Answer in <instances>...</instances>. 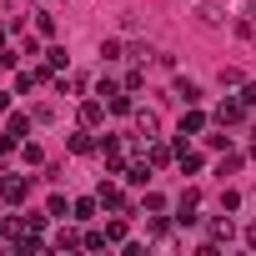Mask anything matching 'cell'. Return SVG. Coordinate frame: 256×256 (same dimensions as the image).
<instances>
[{"mask_svg": "<svg viewBox=\"0 0 256 256\" xmlns=\"http://www.w3.org/2000/svg\"><path fill=\"white\" fill-rule=\"evenodd\" d=\"M100 156H106V171H110V176H126V146H120L116 136L100 141Z\"/></svg>", "mask_w": 256, "mask_h": 256, "instance_id": "6da1fadb", "label": "cell"}, {"mask_svg": "<svg viewBox=\"0 0 256 256\" xmlns=\"http://www.w3.org/2000/svg\"><path fill=\"white\" fill-rule=\"evenodd\" d=\"M0 196H6L10 206H20V201L30 196V181H26V176H6V181H0Z\"/></svg>", "mask_w": 256, "mask_h": 256, "instance_id": "7a4b0ae2", "label": "cell"}, {"mask_svg": "<svg viewBox=\"0 0 256 256\" xmlns=\"http://www.w3.org/2000/svg\"><path fill=\"white\" fill-rule=\"evenodd\" d=\"M96 201H100V206H106V211H126V216H136V211H131V206H126V196H120V186H110V181H106V186H100V191H96Z\"/></svg>", "mask_w": 256, "mask_h": 256, "instance_id": "3957f363", "label": "cell"}, {"mask_svg": "<svg viewBox=\"0 0 256 256\" xmlns=\"http://www.w3.org/2000/svg\"><path fill=\"white\" fill-rule=\"evenodd\" d=\"M131 126H136V136H141V141H151V136L161 131V120H156V110H131Z\"/></svg>", "mask_w": 256, "mask_h": 256, "instance_id": "277c9868", "label": "cell"}, {"mask_svg": "<svg viewBox=\"0 0 256 256\" xmlns=\"http://www.w3.org/2000/svg\"><path fill=\"white\" fill-rule=\"evenodd\" d=\"M66 146H70V151H76V156H90V151H100V141H96V136H90V126H80V131H76V136H70V141H66Z\"/></svg>", "mask_w": 256, "mask_h": 256, "instance_id": "5b68a950", "label": "cell"}, {"mask_svg": "<svg viewBox=\"0 0 256 256\" xmlns=\"http://www.w3.org/2000/svg\"><path fill=\"white\" fill-rule=\"evenodd\" d=\"M106 120V100L96 96V100H80V126H90V131H96V126Z\"/></svg>", "mask_w": 256, "mask_h": 256, "instance_id": "8992f818", "label": "cell"}, {"mask_svg": "<svg viewBox=\"0 0 256 256\" xmlns=\"http://www.w3.org/2000/svg\"><path fill=\"white\" fill-rule=\"evenodd\" d=\"M201 131H206V116H201L196 106H186V116H181V141H186V136H201Z\"/></svg>", "mask_w": 256, "mask_h": 256, "instance_id": "52a82bcc", "label": "cell"}, {"mask_svg": "<svg viewBox=\"0 0 256 256\" xmlns=\"http://www.w3.org/2000/svg\"><path fill=\"white\" fill-rule=\"evenodd\" d=\"M216 120H221V126H241V120H246V106H241V100H221Z\"/></svg>", "mask_w": 256, "mask_h": 256, "instance_id": "ba28073f", "label": "cell"}, {"mask_svg": "<svg viewBox=\"0 0 256 256\" xmlns=\"http://www.w3.org/2000/svg\"><path fill=\"white\" fill-rule=\"evenodd\" d=\"M196 206H201V196H196V191H181V201H176V211H181V216H176V221H181V226H191V221H196Z\"/></svg>", "mask_w": 256, "mask_h": 256, "instance_id": "9c48e42d", "label": "cell"}, {"mask_svg": "<svg viewBox=\"0 0 256 256\" xmlns=\"http://www.w3.org/2000/svg\"><path fill=\"white\" fill-rule=\"evenodd\" d=\"M151 171H156V166L141 156V161H131V166H126V181H131V186H146V181H151Z\"/></svg>", "mask_w": 256, "mask_h": 256, "instance_id": "30bf717a", "label": "cell"}, {"mask_svg": "<svg viewBox=\"0 0 256 256\" xmlns=\"http://www.w3.org/2000/svg\"><path fill=\"white\" fill-rule=\"evenodd\" d=\"M171 96H176L181 106H196V100H201V86H196V80H176V86H171Z\"/></svg>", "mask_w": 256, "mask_h": 256, "instance_id": "8fae6325", "label": "cell"}, {"mask_svg": "<svg viewBox=\"0 0 256 256\" xmlns=\"http://www.w3.org/2000/svg\"><path fill=\"white\" fill-rule=\"evenodd\" d=\"M171 156H176V151H171V146H166V141H156V136H151V141H146V161H151V166H166V161H171Z\"/></svg>", "mask_w": 256, "mask_h": 256, "instance_id": "7c38bea8", "label": "cell"}, {"mask_svg": "<svg viewBox=\"0 0 256 256\" xmlns=\"http://www.w3.org/2000/svg\"><path fill=\"white\" fill-rule=\"evenodd\" d=\"M96 211H100V201H96V196H80V201L70 206V216H76V221H90Z\"/></svg>", "mask_w": 256, "mask_h": 256, "instance_id": "4fadbf2b", "label": "cell"}, {"mask_svg": "<svg viewBox=\"0 0 256 256\" xmlns=\"http://www.w3.org/2000/svg\"><path fill=\"white\" fill-rule=\"evenodd\" d=\"M56 90H60V96H80L86 80H80V76H56Z\"/></svg>", "mask_w": 256, "mask_h": 256, "instance_id": "5bb4252c", "label": "cell"}, {"mask_svg": "<svg viewBox=\"0 0 256 256\" xmlns=\"http://www.w3.org/2000/svg\"><path fill=\"white\" fill-rule=\"evenodd\" d=\"M106 241H110V246H120V241H126V211H120L116 221H106Z\"/></svg>", "mask_w": 256, "mask_h": 256, "instance_id": "9a60e30c", "label": "cell"}, {"mask_svg": "<svg viewBox=\"0 0 256 256\" xmlns=\"http://www.w3.org/2000/svg\"><path fill=\"white\" fill-rule=\"evenodd\" d=\"M86 246V236H76V231H56V251H80Z\"/></svg>", "mask_w": 256, "mask_h": 256, "instance_id": "2e32d148", "label": "cell"}, {"mask_svg": "<svg viewBox=\"0 0 256 256\" xmlns=\"http://www.w3.org/2000/svg\"><path fill=\"white\" fill-rule=\"evenodd\" d=\"M6 126H10V131H16V136H30V116H26V110H16V116H10Z\"/></svg>", "mask_w": 256, "mask_h": 256, "instance_id": "e0dca14e", "label": "cell"}, {"mask_svg": "<svg viewBox=\"0 0 256 256\" xmlns=\"http://www.w3.org/2000/svg\"><path fill=\"white\" fill-rule=\"evenodd\" d=\"M36 30H40V36H56V16H50V10H36Z\"/></svg>", "mask_w": 256, "mask_h": 256, "instance_id": "ac0fdd59", "label": "cell"}, {"mask_svg": "<svg viewBox=\"0 0 256 256\" xmlns=\"http://www.w3.org/2000/svg\"><path fill=\"white\" fill-rule=\"evenodd\" d=\"M46 211H50V216H60V221H66V216H70V201H66V196H50V201H46Z\"/></svg>", "mask_w": 256, "mask_h": 256, "instance_id": "d6986e66", "label": "cell"}, {"mask_svg": "<svg viewBox=\"0 0 256 256\" xmlns=\"http://www.w3.org/2000/svg\"><path fill=\"white\" fill-rule=\"evenodd\" d=\"M231 171H241V151H226L221 156V176H231Z\"/></svg>", "mask_w": 256, "mask_h": 256, "instance_id": "ffe728a7", "label": "cell"}, {"mask_svg": "<svg viewBox=\"0 0 256 256\" xmlns=\"http://www.w3.org/2000/svg\"><path fill=\"white\" fill-rule=\"evenodd\" d=\"M141 206L156 216V211H166V196H161V191H146V201H141Z\"/></svg>", "mask_w": 256, "mask_h": 256, "instance_id": "44dd1931", "label": "cell"}, {"mask_svg": "<svg viewBox=\"0 0 256 256\" xmlns=\"http://www.w3.org/2000/svg\"><path fill=\"white\" fill-rule=\"evenodd\" d=\"M211 241H216V246L231 241V221H211Z\"/></svg>", "mask_w": 256, "mask_h": 256, "instance_id": "7402d4cb", "label": "cell"}, {"mask_svg": "<svg viewBox=\"0 0 256 256\" xmlns=\"http://www.w3.org/2000/svg\"><path fill=\"white\" fill-rule=\"evenodd\" d=\"M20 141H16V131H10V126H6V131H0V156H10Z\"/></svg>", "mask_w": 256, "mask_h": 256, "instance_id": "603a6c76", "label": "cell"}, {"mask_svg": "<svg viewBox=\"0 0 256 256\" xmlns=\"http://www.w3.org/2000/svg\"><path fill=\"white\" fill-rule=\"evenodd\" d=\"M196 16H201V26H221V10H216V6H201Z\"/></svg>", "mask_w": 256, "mask_h": 256, "instance_id": "cb8c5ba5", "label": "cell"}, {"mask_svg": "<svg viewBox=\"0 0 256 256\" xmlns=\"http://www.w3.org/2000/svg\"><path fill=\"white\" fill-rule=\"evenodd\" d=\"M100 60H120V40H100Z\"/></svg>", "mask_w": 256, "mask_h": 256, "instance_id": "d4e9b609", "label": "cell"}, {"mask_svg": "<svg viewBox=\"0 0 256 256\" xmlns=\"http://www.w3.org/2000/svg\"><path fill=\"white\" fill-rule=\"evenodd\" d=\"M46 66H50V70H60V66H66V50H60V46H50V50H46Z\"/></svg>", "mask_w": 256, "mask_h": 256, "instance_id": "484cf974", "label": "cell"}, {"mask_svg": "<svg viewBox=\"0 0 256 256\" xmlns=\"http://www.w3.org/2000/svg\"><path fill=\"white\" fill-rule=\"evenodd\" d=\"M100 246H110L106 231H86V251H100Z\"/></svg>", "mask_w": 256, "mask_h": 256, "instance_id": "4316f807", "label": "cell"}, {"mask_svg": "<svg viewBox=\"0 0 256 256\" xmlns=\"http://www.w3.org/2000/svg\"><path fill=\"white\" fill-rule=\"evenodd\" d=\"M221 86H241V70L236 66H221Z\"/></svg>", "mask_w": 256, "mask_h": 256, "instance_id": "83f0119b", "label": "cell"}, {"mask_svg": "<svg viewBox=\"0 0 256 256\" xmlns=\"http://www.w3.org/2000/svg\"><path fill=\"white\" fill-rule=\"evenodd\" d=\"M46 216H50V211H46ZM46 216H40V211H30V216H26V231H46Z\"/></svg>", "mask_w": 256, "mask_h": 256, "instance_id": "f1b7e54d", "label": "cell"}, {"mask_svg": "<svg viewBox=\"0 0 256 256\" xmlns=\"http://www.w3.org/2000/svg\"><path fill=\"white\" fill-rule=\"evenodd\" d=\"M241 106H256V86H241V96H236Z\"/></svg>", "mask_w": 256, "mask_h": 256, "instance_id": "f546056e", "label": "cell"}, {"mask_svg": "<svg viewBox=\"0 0 256 256\" xmlns=\"http://www.w3.org/2000/svg\"><path fill=\"white\" fill-rule=\"evenodd\" d=\"M0 70H16V56L10 50H0Z\"/></svg>", "mask_w": 256, "mask_h": 256, "instance_id": "4dcf8cb0", "label": "cell"}, {"mask_svg": "<svg viewBox=\"0 0 256 256\" xmlns=\"http://www.w3.org/2000/svg\"><path fill=\"white\" fill-rule=\"evenodd\" d=\"M246 246H251V251H256V221H251V226H246Z\"/></svg>", "mask_w": 256, "mask_h": 256, "instance_id": "1f68e13d", "label": "cell"}, {"mask_svg": "<svg viewBox=\"0 0 256 256\" xmlns=\"http://www.w3.org/2000/svg\"><path fill=\"white\" fill-rule=\"evenodd\" d=\"M0 110H10V96H6V90H0Z\"/></svg>", "mask_w": 256, "mask_h": 256, "instance_id": "d6a6232c", "label": "cell"}, {"mask_svg": "<svg viewBox=\"0 0 256 256\" xmlns=\"http://www.w3.org/2000/svg\"><path fill=\"white\" fill-rule=\"evenodd\" d=\"M251 156H256V141H251Z\"/></svg>", "mask_w": 256, "mask_h": 256, "instance_id": "836d02e7", "label": "cell"}]
</instances>
